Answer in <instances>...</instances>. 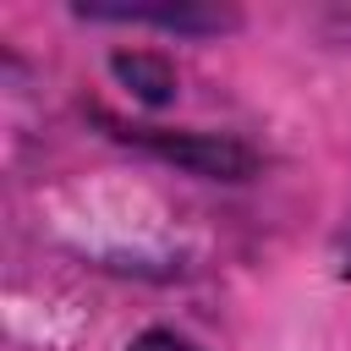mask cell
I'll use <instances>...</instances> for the list:
<instances>
[{
  "mask_svg": "<svg viewBox=\"0 0 351 351\" xmlns=\"http://www.w3.org/2000/svg\"><path fill=\"white\" fill-rule=\"evenodd\" d=\"M115 137L148 148L154 159L186 170V176H203V181H247L258 170V154L241 143V137H225V132H176V126H121L110 115H99Z\"/></svg>",
  "mask_w": 351,
  "mask_h": 351,
  "instance_id": "1",
  "label": "cell"
},
{
  "mask_svg": "<svg viewBox=\"0 0 351 351\" xmlns=\"http://www.w3.org/2000/svg\"><path fill=\"white\" fill-rule=\"evenodd\" d=\"M77 16H88V22H143V27H165V33L236 27L230 5H203V0H82Z\"/></svg>",
  "mask_w": 351,
  "mask_h": 351,
  "instance_id": "2",
  "label": "cell"
},
{
  "mask_svg": "<svg viewBox=\"0 0 351 351\" xmlns=\"http://www.w3.org/2000/svg\"><path fill=\"white\" fill-rule=\"evenodd\" d=\"M110 66H115V77H121V82H132V88H137V99H148V104H165V99L176 93L170 66H165V60H154V55H115Z\"/></svg>",
  "mask_w": 351,
  "mask_h": 351,
  "instance_id": "3",
  "label": "cell"
},
{
  "mask_svg": "<svg viewBox=\"0 0 351 351\" xmlns=\"http://www.w3.org/2000/svg\"><path fill=\"white\" fill-rule=\"evenodd\" d=\"M126 351H197L192 340H181L176 329H148V335H137Z\"/></svg>",
  "mask_w": 351,
  "mask_h": 351,
  "instance_id": "4",
  "label": "cell"
},
{
  "mask_svg": "<svg viewBox=\"0 0 351 351\" xmlns=\"http://www.w3.org/2000/svg\"><path fill=\"white\" fill-rule=\"evenodd\" d=\"M335 274L351 280V219H346V230H340V241H335Z\"/></svg>",
  "mask_w": 351,
  "mask_h": 351,
  "instance_id": "5",
  "label": "cell"
}]
</instances>
